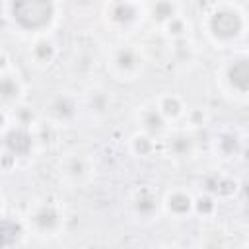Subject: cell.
Returning <instances> with one entry per match:
<instances>
[{"mask_svg":"<svg viewBox=\"0 0 249 249\" xmlns=\"http://www.w3.org/2000/svg\"><path fill=\"white\" fill-rule=\"evenodd\" d=\"M206 37L218 47H230L237 43L247 31V19L235 4H212L204 14Z\"/></svg>","mask_w":249,"mask_h":249,"instance_id":"cell-1","label":"cell"},{"mask_svg":"<svg viewBox=\"0 0 249 249\" xmlns=\"http://www.w3.org/2000/svg\"><path fill=\"white\" fill-rule=\"evenodd\" d=\"M6 8L10 10L8 18L14 21V25L19 31L31 33L35 37L45 35L53 27L58 10V6L51 0H21L12 2Z\"/></svg>","mask_w":249,"mask_h":249,"instance_id":"cell-2","label":"cell"},{"mask_svg":"<svg viewBox=\"0 0 249 249\" xmlns=\"http://www.w3.org/2000/svg\"><path fill=\"white\" fill-rule=\"evenodd\" d=\"M27 228L41 237H53L56 235L64 226V214L58 202L54 200H41L35 202L25 218Z\"/></svg>","mask_w":249,"mask_h":249,"instance_id":"cell-3","label":"cell"},{"mask_svg":"<svg viewBox=\"0 0 249 249\" xmlns=\"http://www.w3.org/2000/svg\"><path fill=\"white\" fill-rule=\"evenodd\" d=\"M109 70L119 80H134L142 72L144 53L140 45L134 43H121L111 49L107 58Z\"/></svg>","mask_w":249,"mask_h":249,"instance_id":"cell-4","label":"cell"},{"mask_svg":"<svg viewBox=\"0 0 249 249\" xmlns=\"http://www.w3.org/2000/svg\"><path fill=\"white\" fill-rule=\"evenodd\" d=\"M103 16L107 23L117 31H130L142 23L146 18V4L140 2H109L103 8Z\"/></svg>","mask_w":249,"mask_h":249,"instance_id":"cell-5","label":"cell"},{"mask_svg":"<svg viewBox=\"0 0 249 249\" xmlns=\"http://www.w3.org/2000/svg\"><path fill=\"white\" fill-rule=\"evenodd\" d=\"M35 146H37V140H35L33 130L29 128L12 124L6 130H2V152L14 156L16 160L29 158Z\"/></svg>","mask_w":249,"mask_h":249,"instance_id":"cell-6","label":"cell"},{"mask_svg":"<svg viewBox=\"0 0 249 249\" xmlns=\"http://www.w3.org/2000/svg\"><path fill=\"white\" fill-rule=\"evenodd\" d=\"M224 84L239 97L249 95V54H237L224 66Z\"/></svg>","mask_w":249,"mask_h":249,"instance_id":"cell-7","label":"cell"},{"mask_svg":"<svg viewBox=\"0 0 249 249\" xmlns=\"http://www.w3.org/2000/svg\"><path fill=\"white\" fill-rule=\"evenodd\" d=\"M163 152L171 160H189L196 152L195 132L189 128H173L163 136Z\"/></svg>","mask_w":249,"mask_h":249,"instance_id":"cell-8","label":"cell"},{"mask_svg":"<svg viewBox=\"0 0 249 249\" xmlns=\"http://www.w3.org/2000/svg\"><path fill=\"white\" fill-rule=\"evenodd\" d=\"M78 115V99L70 93H54L45 101V119L56 124L74 121Z\"/></svg>","mask_w":249,"mask_h":249,"instance_id":"cell-9","label":"cell"},{"mask_svg":"<svg viewBox=\"0 0 249 249\" xmlns=\"http://www.w3.org/2000/svg\"><path fill=\"white\" fill-rule=\"evenodd\" d=\"M161 210L177 220L189 218L191 214H195V196L187 191V189H169L163 196H161Z\"/></svg>","mask_w":249,"mask_h":249,"instance_id":"cell-10","label":"cell"},{"mask_svg":"<svg viewBox=\"0 0 249 249\" xmlns=\"http://www.w3.org/2000/svg\"><path fill=\"white\" fill-rule=\"evenodd\" d=\"M136 121L140 124V130L158 138V140H163V136L169 132V123L165 121V117L161 115V111L158 109L156 101L154 103H146L138 109V115H136Z\"/></svg>","mask_w":249,"mask_h":249,"instance_id":"cell-11","label":"cell"},{"mask_svg":"<svg viewBox=\"0 0 249 249\" xmlns=\"http://www.w3.org/2000/svg\"><path fill=\"white\" fill-rule=\"evenodd\" d=\"M130 210L140 220H154L161 210V198L150 187H140L130 196Z\"/></svg>","mask_w":249,"mask_h":249,"instance_id":"cell-12","label":"cell"},{"mask_svg":"<svg viewBox=\"0 0 249 249\" xmlns=\"http://www.w3.org/2000/svg\"><path fill=\"white\" fill-rule=\"evenodd\" d=\"M0 99L2 109H12L23 103V82L12 66L0 70Z\"/></svg>","mask_w":249,"mask_h":249,"instance_id":"cell-13","label":"cell"},{"mask_svg":"<svg viewBox=\"0 0 249 249\" xmlns=\"http://www.w3.org/2000/svg\"><path fill=\"white\" fill-rule=\"evenodd\" d=\"M60 173L70 183H84L93 173V163L84 154H68L60 160Z\"/></svg>","mask_w":249,"mask_h":249,"instance_id":"cell-14","label":"cell"},{"mask_svg":"<svg viewBox=\"0 0 249 249\" xmlns=\"http://www.w3.org/2000/svg\"><path fill=\"white\" fill-rule=\"evenodd\" d=\"M27 56L31 60L33 66L37 68H49L56 56H58V47L56 43L47 37V35H41V37H35L29 45V51H27Z\"/></svg>","mask_w":249,"mask_h":249,"instance_id":"cell-15","label":"cell"},{"mask_svg":"<svg viewBox=\"0 0 249 249\" xmlns=\"http://www.w3.org/2000/svg\"><path fill=\"white\" fill-rule=\"evenodd\" d=\"M243 140L237 132L233 130H220L214 138H212V150L216 156H220L222 160H231V158H239L241 150H243Z\"/></svg>","mask_w":249,"mask_h":249,"instance_id":"cell-16","label":"cell"},{"mask_svg":"<svg viewBox=\"0 0 249 249\" xmlns=\"http://www.w3.org/2000/svg\"><path fill=\"white\" fill-rule=\"evenodd\" d=\"M156 105L158 109L161 111V115L165 117L167 123H177V121H183L185 115H187V105H185V99L177 93H163L156 99Z\"/></svg>","mask_w":249,"mask_h":249,"instance_id":"cell-17","label":"cell"},{"mask_svg":"<svg viewBox=\"0 0 249 249\" xmlns=\"http://www.w3.org/2000/svg\"><path fill=\"white\" fill-rule=\"evenodd\" d=\"M181 14V4L169 2V0H160L154 4H146V18L156 23L158 27H163L169 19Z\"/></svg>","mask_w":249,"mask_h":249,"instance_id":"cell-18","label":"cell"},{"mask_svg":"<svg viewBox=\"0 0 249 249\" xmlns=\"http://www.w3.org/2000/svg\"><path fill=\"white\" fill-rule=\"evenodd\" d=\"M204 185H206V193L214 196H222V198H228L239 193V181L231 177H224V175H212L204 181Z\"/></svg>","mask_w":249,"mask_h":249,"instance_id":"cell-19","label":"cell"},{"mask_svg":"<svg viewBox=\"0 0 249 249\" xmlns=\"http://www.w3.org/2000/svg\"><path fill=\"white\" fill-rule=\"evenodd\" d=\"M25 228H27V224H23L21 220L4 216L2 218V247L4 249L16 247L21 241V237L25 233Z\"/></svg>","mask_w":249,"mask_h":249,"instance_id":"cell-20","label":"cell"},{"mask_svg":"<svg viewBox=\"0 0 249 249\" xmlns=\"http://www.w3.org/2000/svg\"><path fill=\"white\" fill-rule=\"evenodd\" d=\"M111 107H113V99H111L109 91H105V89H93V91H89V95L86 99V109H88V113L91 117L101 119V117L109 115Z\"/></svg>","mask_w":249,"mask_h":249,"instance_id":"cell-21","label":"cell"},{"mask_svg":"<svg viewBox=\"0 0 249 249\" xmlns=\"http://www.w3.org/2000/svg\"><path fill=\"white\" fill-rule=\"evenodd\" d=\"M156 146H158V138L138 130L134 132L130 138H128V150L134 158H150L154 156L156 152Z\"/></svg>","mask_w":249,"mask_h":249,"instance_id":"cell-22","label":"cell"},{"mask_svg":"<svg viewBox=\"0 0 249 249\" xmlns=\"http://www.w3.org/2000/svg\"><path fill=\"white\" fill-rule=\"evenodd\" d=\"M33 134H35V140L39 146H45V148H53L58 144V138H60V124L53 123V121H47V119H41L37 123V126L33 128Z\"/></svg>","mask_w":249,"mask_h":249,"instance_id":"cell-23","label":"cell"},{"mask_svg":"<svg viewBox=\"0 0 249 249\" xmlns=\"http://www.w3.org/2000/svg\"><path fill=\"white\" fill-rule=\"evenodd\" d=\"M189 31H191V23H189L187 16H183V14L175 16L173 19H169V21L161 27V35H163L169 43L189 39Z\"/></svg>","mask_w":249,"mask_h":249,"instance_id":"cell-24","label":"cell"},{"mask_svg":"<svg viewBox=\"0 0 249 249\" xmlns=\"http://www.w3.org/2000/svg\"><path fill=\"white\" fill-rule=\"evenodd\" d=\"M8 113H10L12 124L23 126V128H29V130H33L37 126V123L41 121V117L37 115V111L33 107H29L27 103H19V105L8 109Z\"/></svg>","mask_w":249,"mask_h":249,"instance_id":"cell-25","label":"cell"},{"mask_svg":"<svg viewBox=\"0 0 249 249\" xmlns=\"http://www.w3.org/2000/svg\"><path fill=\"white\" fill-rule=\"evenodd\" d=\"M218 210L216 196L210 193H200L195 196V214L200 218H212Z\"/></svg>","mask_w":249,"mask_h":249,"instance_id":"cell-26","label":"cell"},{"mask_svg":"<svg viewBox=\"0 0 249 249\" xmlns=\"http://www.w3.org/2000/svg\"><path fill=\"white\" fill-rule=\"evenodd\" d=\"M169 54L175 58V62L179 64H187L195 58V45L189 41V39H183V41H175L171 43L169 47Z\"/></svg>","mask_w":249,"mask_h":249,"instance_id":"cell-27","label":"cell"},{"mask_svg":"<svg viewBox=\"0 0 249 249\" xmlns=\"http://www.w3.org/2000/svg\"><path fill=\"white\" fill-rule=\"evenodd\" d=\"M183 121H185V126L195 132V130L204 128L208 124L210 115H208V111L204 107H191V109H187V115H185Z\"/></svg>","mask_w":249,"mask_h":249,"instance_id":"cell-28","label":"cell"},{"mask_svg":"<svg viewBox=\"0 0 249 249\" xmlns=\"http://www.w3.org/2000/svg\"><path fill=\"white\" fill-rule=\"evenodd\" d=\"M239 198H243V202L249 204V181H241L239 183Z\"/></svg>","mask_w":249,"mask_h":249,"instance_id":"cell-29","label":"cell"},{"mask_svg":"<svg viewBox=\"0 0 249 249\" xmlns=\"http://www.w3.org/2000/svg\"><path fill=\"white\" fill-rule=\"evenodd\" d=\"M239 158H241L245 163H249V144H247V142L243 144V150H241V156H239Z\"/></svg>","mask_w":249,"mask_h":249,"instance_id":"cell-30","label":"cell"},{"mask_svg":"<svg viewBox=\"0 0 249 249\" xmlns=\"http://www.w3.org/2000/svg\"><path fill=\"white\" fill-rule=\"evenodd\" d=\"M160 249H183V247H179L177 243H165V245H161Z\"/></svg>","mask_w":249,"mask_h":249,"instance_id":"cell-31","label":"cell"},{"mask_svg":"<svg viewBox=\"0 0 249 249\" xmlns=\"http://www.w3.org/2000/svg\"><path fill=\"white\" fill-rule=\"evenodd\" d=\"M243 249H249V237H247V241H245V247Z\"/></svg>","mask_w":249,"mask_h":249,"instance_id":"cell-32","label":"cell"}]
</instances>
